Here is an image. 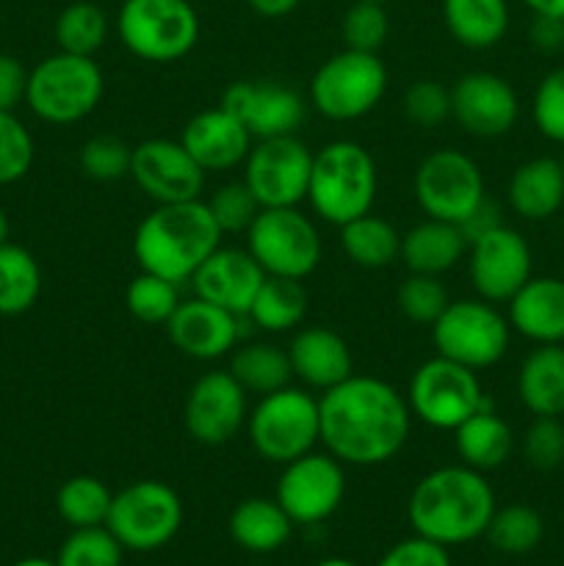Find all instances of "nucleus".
<instances>
[{"mask_svg":"<svg viewBox=\"0 0 564 566\" xmlns=\"http://www.w3.org/2000/svg\"><path fill=\"white\" fill-rule=\"evenodd\" d=\"M531 42L540 50H556L564 44V22L551 20V17H534L531 25Z\"/></svg>","mask_w":564,"mask_h":566,"instance_id":"obj_51","label":"nucleus"},{"mask_svg":"<svg viewBox=\"0 0 564 566\" xmlns=\"http://www.w3.org/2000/svg\"><path fill=\"white\" fill-rule=\"evenodd\" d=\"M105 94V77L92 55L55 53L28 75L25 103L48 125H75L94 114Z\"/></svg>","mask_w":564,"mask_h":566,"instance_id":"obj_5","label":"nucleus"},{"mask_svg":"<svg viewBox=\"0 0 564 566\" xmlns=\"http://www.w3.org/2000/svg\"><path fill=\"white\" fill-rule=\"evenodd\" d=\"M238 315L205 302V298H182L180 307L166 321L171 346L186 357L210 363V359L227 357L236 348L241 329H238Z\"/></svg>","mask_w":564,"mask_h":566,"instance_id":"obj_22","label":"nucleus"},{"mask_svg":"<svg viewBox=\"0 0 564 566\" xmlns=\"http://www.w3.org/2000/svg\"><path fill=\"white\" fill-rule=\"evenodd\" d=\"M562 169H564V155H562Z\"/></svg>","mask_w":564,"mask_h":566,"instance_id":"obj_58","label":"nucleus"},{"mask_svg":"<svg viewBox=\"0 0 564 566\" xmlns=\"http://www.w3.org/2000/svg\"><path fill=\"white\" fill-rule=\"evenodd\" d=\"M9 241V216H6V210L0 208V243Z\"/></svg>","mask_w":564,"mask_h":566,"instance_id":"obj_54","label":"nucleus"},{"mask_svg":"<svg viewBox=\"0 0 564 566\" xmlns=\"http://www.w3.org/2000/svg\"><path fill=\"white\" fill-rule=\"evenodd\" d=\"M247 249L265 276L304 282L321 263V235L299 208H263L247 232Z\"/></svg>","mask_w":564,"mask_h":566,"instance_id":"obj_12","label":"nucleus"},{"mask_svg":"<svg viewBox=\"0 0 564 566\" xmlns=\"http://www.w3.org/2000/svg\"><path fill=\"white\" fill-rule=\"evenodd\" d=\"M247 390L232 379L230 370H210L191 385L182 407L188 437L199 446H227L238 431L247 429Z\"/></svg>","mask_w":564,"mask_h":566,"instance_id":"obj_17","label":"nucleus"},{"mask_svg":"<svg viewBox=\"0 0 564 566\" xmlns=\"http://www.w3.org/2000/svg\"><path fill=\"white\" fill-rule=\"evenodd\" d=\"M130 177L155 205L191 202L205 188V171L180 142L149 138L133 147Z\"/></svg>","mask_w":564,"mask_h":566,"instance_id":"obj_19","label":"nucleus"},{"mask_svg":"<svg viewBox=\"0 0 564 566\" xmlns=\"http://www.w3.org/2000/svg\"><path fill=\"white\" fill-rule=\"evenodd\" d=\"M313 153L296 136L260 138L243 160V182L260 208H299L307 199Z\"/></svg>","mask_w":564,"mask_h":566,"instance_id":"obj_14","label":"nucleus"},{"mask_svg":"<svg viewBox=\"0 0 564 566\" xmlns=\"http://www.w3.org/2000/svg\"><path fill=\"white\" fill-rule=\"evenodd\" d=\"M227 370L247 390V396L254 392L258 398L282 390L293 379L288 352H282L274 343H243V346L232 348Z\"/></svg>","mask_w":564,"mask_h":566,"instance_id":"obj_32","label":"nucleus"},{"mask_svg":"<svg viewBox=\"0 0 564 566\" xmlns=\"http://www.w3.org/2000/svg\"><path fill=\"white\" fill-rule=\"evenodd\" d=\"M512 326L498 304L484 298L448 302L440 318L431 324V340L440 357L453 359L470 370H484L501 363L509 348Z\"/></svg>","mask_w":564,"mask_h":566,"instance_id":"obj_9","label":"nucleus"},{"mask_svg":"<svg viewBox=\"0 0 564 566\" xmlns=\"http://www.w3.org/2000/svg\"><path fill=\"white\" fill-rule=\"evenodd\" d=\"M520 403L534 418H558L564 415V346H536L520 363L518 370Z\"/></svg>","mask_w":564,"mask_h":566,"instance_id":"obj_28","label":"nucleus"},{"mask_svg":"<svg viewBox=\"0 0 564 566\" xmlns=\"http://www.w3.org/2000/svg\"><path fill=\"white\" fill-rule=\"evenodd\" d=\"M307 315V291L299 280H285V276H265L249 307L247 318L258 329L282 335L293 332Z\"/></svg>","mask_w":564,"mask_h":566,"instance_id":"obj_34","label":"nucleus"},{"mask_svg":"<svg viewBox=\"0 0 564 566\" xmlns=\"http://www.w3.org/2000/svg\"><path fill=\"white\" fill-rule=\"evenodd\" d=\"M182 525L180 495L164 481H136L116 492L111 501L105 528L116 536L125 551H160L177 536Z\"/></svg>","mask_w":564,"mask_h":566,"instance_id":"obj_11","label":"nucleus"},{"mask_svg":"<svg viewBox=\"0 0 564 566\" xmlns=\"http://www.w3.org/2000/svg\"><path fill=\"white\" fill-rule=\"evenodd\" d=\"M28 75L31 72L22 66L20 59L0 53V111H14L17 105L25 103Z\"/></svg>","mask_w":564,"mask_h":566,"instance_id":"obj_50","label":"nucleus"},{"mask_svg":"<svg viewBox=\"0 0 564 566\" xmlns=\"http://www.w3.org/2000/svg\"><path fill=\"white\" fill-rule=\"evenodd\" d=\"M518 92L495 72H468L451 86V119L470 136H506L518 125Z\"/></svg>","mask_w":564,"mask_h":566,"instance_id":"obj_20","label":"nucleus"},{"mask_svg":"<svg viewBox=\"0 0 564 566\" xmlns=\"http://www.w3.org/2000/svg\"><path fill=\"white\" fill-rule=\"evenodd\" d=\"M404 114L420 127H437L451 119V88L437 81H415L404 92Z\"/></svg>","mask_w":564,"mask_h":566,"instance_id":"obj_48","label":"nucleus"},{"mask_svg":"<svg viewBox=\"0 0 564 566\" xmlns=\"http://www.w3.org/2000/svg\"><path fill=\"white\" fill-rule=\"evenodd\" d=\"M42 293V269L25 247L0 243V315H22Z\"/></svg>","mask_w":564,"mask_h":566,"instance_id":"obj_35","label":"nucleus"},{"mask_svg":"<svg viewBox=\"0 0 564 566\" xmlns=\"http://www.w3.org/2000/svg\"><path fill=\"white\" fill-rule=\"evenodd\" d=\"M534 17H551L564 22V0H523Z\"/></svg>","mask_w":564,"mask_h":566,"instance_id":"obj_53","label":"nucleus"},{"mask_svg":"<svg viewBox=\"0 0 564 566\" xmlns=\"http://www.w3.org/2000/svg\"><path fill=\"white\" fill-rule=\"evenodd\" d=\"M254 453L271 464H288L321 442L318 398L299 387H282L260 398L247 418Z\"/></svg>","mask_w":564,"mask_h":566,"instance_id":"obj_6","label":"nucleus"},{"mask_svg":"<svg viewBox=\"0 0 564 566\" xmlns=\"http://www.w3.org/2000/svg\"><path fill=\"white\" fill-rule=\"evenodd\" d=\"M376 566H451V558H448V547L415 534L393 545Z\"/></svg>","mask_w":564,"mask_h":566,"instance_id":"obj_49","label":"nucleus"},{"mask_svg":"<svg viewBox=\"0 0 564 566\" xmlns=\"http://www.w3.org/2000/svg\"><path fill=\"white\" fill-rule=\"evenodd\" d=\"M252 6L254 14L260 17H269V20H276V17H285L296 9L302 0H247Z\"/></svg>","mask_w":564,"mask_h":566,"instance_id":"obj_52","label":"nucleus"},{"mask_svg":"<svg viewBox=\"0 0 564 566\" xmlns=\"http://www.w3.org/2000/svg\"><path fill=\"white\" fill-rule=\"evenodd\" d=\"M221 247V230L202 199L158 205L133 235L138 269L169 282H188L194 271Z\"/></svg>","mask_w":564,"mask_h":566,"instance_id":"obj_3","label":"nucleus"},{"mask_svg":"<svg viewBox=\"0 0 564 566\" xmlns=\"http://www.w3.org/2000/svg\"><path fill=\"white\" fill-rule=\"evenodd\" d=\"M495 509V492L484 473L468 464H448L415 484L407 517L418 536L442 547H457L484 536Z\"/></svg>","mask_w":564,"mask_h":566,"instance_id":"obj_2","label":"nucleus"},{"mask_svg":"<svg viewBox=\"0 0 564 566\" xmlns=\"http://www.w3.org/2000/svg\"><path fill=\"white\" fill-rule=\"evenodd\" d=\"M453 446L462 464L487 473V470L501 468L512 457L514 434L506 420L498 418L492 407H484L470 415L459 429H453Z\"/></svg>","mask_w":564,"mask_h":566,"instance_id":"obj_29","label":"nucleus"},{"mask_svg":"<svg viewBox=\"0 0 564 566\" xmlns=\"http://www.w3.org/2000/svg\"><path fill=\"white\" fill-rule=\"evenodd\" d=\"M446 28L468 50H490L506 36L509 3L506 0H442Z\"/></svg>","mask_w":564,"mask_h":566,"instance_id":"obj_30","label":"nucleus"},{"mask_svg":"<svg viewBox=\"0 0 564 566\" xmlns=\"http://www.w3.org/2000/svg\"><path fill=\"white\" fill-rule=\"evenodd\" d=\"M484 536L495 551L506 553V556H523L540 545L545 536V523L536 509L525 506V503H512V506L495 509Z\"/></svg>","mask_w":564,"mask_h":566,"instance_id":"obj_37","label":"nucleus"},{"mask_svg":"<svg viewBox=\"0 0 564 566\" xmlns=\"http://www.w3.org/2000/svg\"><path fill=\"white\" fill-rule=\"evenodd\" d=\"M387 92V70L376 53L346 50L326 59L310 81V105L332 122L370 114Z\"/></svg>","mask_w":564,"mask_h":566,"instance_id":"obj_8","label":"nucleus"},{"mask_svg":"<svg viewBox=\"0 0 564 566\" xmlns=\"http://www.w3.org/2000/svg\"><path fill=\"white\" fill-rule=\"evenodd\" d=\"M448 293L442 287L440 276L429 274H407V280L398 285V310L404 318L412 324L431 326L448 307Z\"/></svg>","mask_w":564,"mask_h":566,"instance_id":"obj_43","label":"nucleus"},{"mask_svg":"<svg viewBox=\"0 0 564 566\" xmlns=\"http://www.w3.org/2000/svg\"><path fill=\"white\" fill-rule=\"evenodd\" d=\"M315 566H357L354 562H348V558H324V562H318Z\"/></svg>","mask_w":564,"mask_h":566,"instance_id":"obj_56","label":"nucleus"},{"mask_svg":"<svg viewBox=\"0 0 564 566\" xmlns=\"http://www.w3.org/2000/svg\"><path fill=\"white\" fill-rule=\"evenodd\" d=\"M346 464L332 453H304L282 464L276 481V503L285 509L293 525L326 523L346 497Z\"/></svg>","mask_w":564,"mask_h":566,"instance_id":"obj_15","label":"nucleus"},{"mask_svg":"<svg viewBox=\"0 0 564 566\" xmlns=\"http://www.w3.org/2000/svg\"><path fill=\"white\" fill-rule=\"evenodd\" d=\"M33 166V136L14 116L0 111V186L22 180Z\"/></svg>","mask_w":564,"mask_h":566,"instance_id":"obj_45","label":"nucleus"},{"mask_svg":"<svg viewBox=\"0 0 564 566\" xmlns=\"http://www.w3.org/2000/svg\"><path fill=\"white\" fill-rule=\"evenodd\" d=\"M265 280V271L249 249L219 247L191 276L194 296L227 310V313L247 318L254 296Z\"/></svg>","mask_w":564,"mask_h":566,"instance_id":"obj_21","label":"nucleus"},{"mask_svg":"<svg viewBox=\"0 0 564 566\" xmlns=\"http://www.w3.org/2000/svg\"><path fill=\"white\" fill-rule=\"evenodd\" d=\"M390 33V20L382 3H368V0H354L341 20V36L346 50H359V53H379Z\"/></svg>","mask_w":564,"mask_h":566,"instance_id":"obj_41","label":"nucleus"},{"mask_svg":"<svg viewBox=\"0 0 564 566\" xmlns=\"http://www.w3.org/2000/svg\"><path fill=\"white\" fill-rule=\"evenodd\" d=\"M506 318L518 335L536 346L564 343V280L531 276L506 302Z\"/></svg>","mask_w":564,"mask_h":566,"instance_id":"obj_25","label":"nucleus"},{"mask_svg":"<svg viewBox=\"0 0 564 566\" xmlns=\"http://www.w3.org/2000/svg\"><path fill=\"white\" fill-rule=\"evenodd\" d=\"M180 144L208 175V171H230L243 166L254 138L224 105H216L199 111L186 122Z\"/></svg>","mask_w":564,"mask_h":566,"instance_id":"obj_23","label":"nucleus"},{"mask_svg":"<svg viewBox=\"0 0 564 566\" xmlns=\"http://www.w3.org/2000/svg\"><path fill=\"white\" fill-rule=\"evenodd\" d=\"M523 457L536 470H556L564 462V423L558 418H534L523 434Z\"/></svg>","mask_w":564,"mask_h":566,"instance_id":"obj_47","label":"nucleus"},{"mask_svg":"<svg viewBox=\"0 0 564 566\" xmlns=\"http://www.w3.org/2000/svg\"><path fill=\"white\" fill-rule=\"evenodd\" d=\"M130 160L133 147L122 142L119 136L111 133H100L92 136L81 147V169L83 175L92 177L97 182H116L122 177L130 175Z\"/></svg>","mask_w":564,"mask_h":566,"instance_id":"obj_42","label":"nucleus"},{"mask_svg":"<svg viewBox=\"0 0 564 566\" xmlns=\"http://www.w3.org/2000/svg\"><path fill=\"white\" fill-rule=\"evenodd\" d=\"M293 520L269 497H247L230 514V536L249 553H274L291 539Z\"/></svg>","mask_w":564,"mask_h":566,"instance_id":"obj_31","label":"nucleus"},{"mask_svg":"<svg viewBox=\"0 0 564 566\" xmlns=\"http://www.w3.org/2000/svg\"><path fill=\"white\" fill-rule=\"evenodd\" d=\"M531 119L540 136L547 142L564 144V66L547 72L534 88L531 99Z\"/></svg>","mask_w":564,"mask_h":566,"instance_id":"obj_46","label":"nucleus"},{"mask_svg":"<svg viewBox=\"0 0 564 566\" xmlns=\"http://www.w3.org/2000/svg\"><path fill=\"white\" fill-rule=\"evenodd\" d=\"M531 269V247L503 221L468 241L470 285L484 302L506 304L534 276Z\"/></svg>","mask_w":564,"mask_h":566,"instance_id":"obj_16","label":"nucleus"},{"mask_svg":"<svg viewBox=\"0 0 564 566\" xmlns=\"http://www.w3.org/2000/svg\"><path fill=\"white\" fill-rule=\"evenodd\" d=\"M122 553L125 547L105 525L75 528L61 545L55 566H122Z\"/></svg>","mask_w":564,"mask_h":566,"instance_id":"obj_40","label":"nucleus"},{"mask_svg":"<svg viewBox=\"0 0 564 566\" xmlns=\"http://www.w3.org/2000/svg\"><path fill=\"white\" fill-rule=\"evenodd\" d=\"M221 105L252 133L254 142L296 136L307 116V103L291 86L274 81H236L221 94Z\"/></svg>","mask_w":564,"mask_h":566,"instance_id":"obj_18","label":"nucleus"},{"mask_svg":"<svg viewBox=\"0 0 564 566\" xmlns=\"http://www.w3.org/2000/svg\"><path fill=\"white\" fill-rule=\"evenodd\" d=\"M509 208L525 221H547L564 205V169L556 158H531L509 177Z\"/></svg>","mask_w":564,"mask_h":566,"instance_id":"obj_26","label":"nucleus"},{"mask_svg":"<svg viewBox=\"0 0 564 566\" xmlns=\"http://www.w3.org/2000/svg\"><path fill=\"white\" fill-rule=\"evenodd\" d=\"M14 566H55V562H48V558H22Z\"/></svg>","mask_w":564,"mask_h":566,"instance_id":"obj_55","label":"nucleus"},{"mask_svg":"<svg viewBox=\"0 0 564 566\" xmlns=\"http://www.w3.org/2000/svg\"><path fill=\"white\" fill-rule=\"evenodd\" d=\"M468 254V238L462 227L451 221L426 219L401 235V260L409 274L440 276L451 271Z\"/></svg>","mask_w":564,"mask_h":566,"instance_id":"obj_27","label":"nucleus"},{"mask_svg":"<svg viewBox=\"0 0 564 566\" xmlns=\"http://www.w3.org/2000/svg\"><path fill=\"white\" fill-rule=\"evenodd\" d=\"M415 199L426 219L451 221L462 227L476 213L484 193V175L470 155L459 149H435L415 171Z\"/></svg>","mask_w":564,"mask_h":566,"instance_id":"obj_13","label":"nucleus"},{"mask_svg":"<svg viewBox=\"0 0 564 566\" xmlns=\"http://www.w3.org/2000/svg\"><path fill=\"white\" fill-rule=\"evenodd\" d=\"M205 205H208L210 216L219 224L221 235H227V232H249L252 221L263 210L243 180L219 186L210 193V199H205Z\"/></svg>","mask_w":564,"mask_h":566,"instance_id":"obj_44","label":"nucleus"},{"mask_svg":"<svg viewBox=\"0 0 564 566\" xmlns=\"http://www.w3.org/2000/svg\"><path fill=\"white\" fill-rule=\"evenodd\" d=\"M368 3H382V6H385V3H387V0H368Z\"/></svg>","mask_w":564,"mask_h":566,"instance_id":"obj_57","label":"nucleus"},{"mask_svg":"<svg viewBox=\"0 0 564 566\" xmlns=\"http://www.w3.org/2000/svg\"><path fill=\"white\" fill-rule=\"evenodd\" d=\"M407 403L412 418L437 431H453L476 415L490 407L479 370H470L453 359L435 354L426 359L409 379Z\"/></svg>","mask_w":564,"mask_h":566,"instance_id":"obj_10","label":"nucleus"},{"mask_svg":"<svg viewBox=\"0 0 564 566\" xmlns=\"http://www.w3.org/2000/svg\"><path fill=\"white\" fill-rule=\"evenodd\" d=\"M285 352L291 359L293 376L310 390L326 392L354 374L352 348L337 332L326 329V326L299 329Z\"/></svg>","mask_w":564,"mask_h":566,"instance_id":"obj_24","label":"nucleus"},{"mask_svg":"<svg viewBox=\"0 0 564 566\" xmlns=\"http://www.w3.org/2000/svg\"><path fill=\"white\" fill-rule=\"evenodd\" d=\"M180 302L177 282L164 280L158 274H147V271H142L125 291V304L133 318L149 326H166V321L175 315Z\"/></svg>","mask_w":564,"mask_h":566,"instance_id":"obj_39","label":"nucleus"},{"mask_svg":"<svg viewBox=\"0 0 564 566\" xmlns=\"http://www.w3.org/2000/svg\"><path fill=\"white\" fill-rule=\"evenodd\" d=\"M111 501H114V492L103 481L94 475H75L61 484L59 495H55V509L72 528H97L108 520Z\"/></svg>","mask_w":564,"mask_h":566,"instance_id":"obj_36","label":"nucleus"},{"mask_svg":"<svg viewBox=\"0 0 564 566\" xmlns=\"http://www.w3.org/2000/svg\"><path fill=\"white\" fill-rule=\"evenodd\" d=\"M116 33L136 59L171 64L197 48L199 17L188 0H125Z\"/></svg>","mask_w":564,"mask_h":566,"instance_id":"obj_7","label":"nucleus"},{"mask_svg":"<svg viewBox=\"0 0 564 566\" xmlns=\"http://www.w3.org/2000/svg\"><path fill=\"white\" fill-rule=\"evenodd\" d=\"M321 442L348 468H376L398 457L409 440L407 396L376 376H348L318 398Z\"/></svg>","mask_w":564,"mask_h":566,"instance_id":"obj_1","label":"nucleus"},{"mask_svg":"<svg viewBox=\"0 0 564 566\" xmlns=\"http://www.w3.org/2000/svg\"><path fill=\"white\" fill-rule=\"evenodd\" d=\"M341 249L359 269L379 271L401 254V232L382 216L365 213L341 227Z\"/></svg>","mask_w":564,"mask_h":566,"instance_id":"obj_33","label":"nucleus"},{"mask_svg":"<svg viewBox=\"0 0 564 566\" xmlns=\"http://www.w3.org/2000/svg\"><path fill=\"white\" fill-rule=\"evenodd\" d=\"M108 39V17L94 3H72L55 20V44L61 53L92 55Z\"/></svg>","mask_w":564,"mask_h":566,"instance_id":"obj_38","label":"nucleus"},{"mask_svg":"<svg viewBox=\"0 0 564 566\" xmlns=\"http://www.w3.org/2000/svg\"><path fill=\"white\" fill-rule=\"evenodd\" d=\"M376 191H379V171L363 144L337 138L313 153L307 202L326 224L343 227L370 213Z\"/></svg>","mask_w":564,"mask_h":566,"instance_id":"obj_4","label":"nucleus"}]
</instances>
